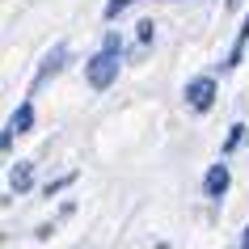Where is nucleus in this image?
Returning a JSON list of instances; mask_svg holds the SVG:
<instances>
[{
    "label": "nucleus",
    "mask_w": 249,
    "mask_h": 249,
    "mask_svg": "<svg viewBox=\"0 0 249 249\" xmlns=\"http://www.w3.org/2000/svg\"><path fill=\"white\" fill-rule=\"evenodd\" d=\"M114 76H118V59H114L110 51L93 55V59H89V68H85V80H89L93 89H106V85H110Z\"/></svg>",
    "instance_id": "nucleus-1"
},
{
    "label": "nucleus",
    "mask_w": 249,
    "mask_h": 249,
    "mask_svg": "<svg viewBox=\"0 0 249 249\" xmlns=\"http://www.w3.org/2000/svg\"><path fill=\"white\" fill-rule=\"evenodd\" d=\"M186 102L195 106V110H211V102H215V80L211 76H198L186 85Z\"/></svg>",
    "instance_id": "nucleus-2"
},
{
    "label": "nucleus",
    "mask_w": 249,
    "mask_h": 249,
    "mask_svg": "<svg viewBox=\"0 0 249 249\" xmlns=\"http://www.w3.org/2000/svg\"><path fill=\"white\" fill-rule=\"evenodd\" d=\"M203 190H207V198H224V190H228V165H211L207 178H203Z\"/></svg>",
    "instance_id": "nucleus-3"
},
{
    "label": "nucleus",
    "mask_w": 249,
    "mask_h": 249,
    "mask_svg": "<svg viewBox=\"0 0 249 249\" xmlns=\"http://www.w3.org/2000/svg\"><path fill=\"white\" fill-rule=\"evenodd\" d=\"M64 55H68V47H64V42H59V47H55V51L47 55V64H42V68H38V76H34V93H38L42 85H47V80H51L55 72L64 68Z\"/></svg>",
    "instance_id": "nucleus-4"
},
{
    "label": "nucleus",
    "mask_w": 249,
    "mask_h": 249,
    "mask_svg": "<svg viewBox=\"0 0 249 249\" xmlns=\"http://www.w3.org/2000/svg\"><path fill=\"white\" fill-rule=\"evenodd\" d=\"M30 123H34V106H30V102H21V106H17V114L9 118V131H4V148L13 144V131H17V135H21V131H30Z\"/></svg>",
    "instance_id": "nucleus-5"
},
{
    "label": "nucleus",
    "mask_w": 249,
    "mask_h": 249,
    "mask_svg": "<svg viewBox=\"0 0 249 249\" xmlns=\"http://www.w3.org/2000/svg\"><path fill=\"white\" fill-rule=\"evenodd\" d=\"M30 178H34V169H30V160H21V165L13 169V178H9V182H13L17 195H26V190H30Z\"/></svg>",
    "instance_id": "nucleus-6"
},
{
    "label": "nucleus",
    "mask_w": 249,
    "mask_h": 249,
    "mask_svg": "<svg viewBox=\"0 0 249 249\" xmlns=\"http://www.w3.org/2000/svg\"><path fill=\"white\" fill-rule=\"evenodd\" d=\"M127 4H131V0H110V4H106V17H118Z\"/></svg>",
    "instance_id": "nucleus-7"
},
{
    "label": "nucleus",
    "mask_w": 249,
    "mask_h": 249,
    "mask_svg": "<svg viewBox=\"0 0 249 249\" xmlns=\"http://www.w3.org/2000/svg\"><path fill=\"white\" fill-rule=\"evenodd\" d=\"M241 249H249V228H245V236H241Z\"/></svg>",
    "instance_id": "nucleus-8"
},
{
    "label": "nucleus",
    "mask_w": 249,
    "mask_h": 249,
    "mask_svg": "<svg viewBox=\"0 0 249 249\" xmlns=\"http://www.w3.org/2000/svg\"><path fill=\"white\" fill-rule=\"evenodd\" d=\"M228 4H236V0H228Z\"/></svg>",
    "instance_id": "nucleus-9"
}]
</instances>
